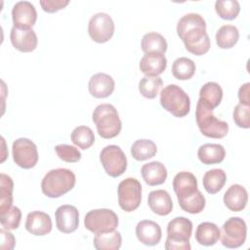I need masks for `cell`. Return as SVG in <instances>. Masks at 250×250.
I'll use <instances>...</instances> for the list:
<instances>
[{"instance_id":"6da1fadb","label":"cell","mask_w":250,"mask_h":250,"mask_svg":"<svg viewBox=\"0 0 250 250\" xmlns=\"http://www.w3.org/2000/svg\"><path fill=\"white\" fill-rule=\"evenodd\" d=\"M177 34L184 42L186 49L195 56H202L210 49L206 22L199 14L189 13L183 16L177 24Z\"/></svg>"},{"instance_id":"7a4b0ae2","label":"cell","mask_w":250,"mask_h":250,"mask_svg":"<svg viewBox=\"0 0 250 250\" xmlns=\"http://www.w3.org/2000/svg\"><path fill=\"white\" fill-rule=\"evenodd\" d=\"M76 183L74 173L66 168L50 170L41 182L42 192L50 198H58L70 191Z\"/></svg>"},{"instance_id":"3957f363","label":"cell","mask_w":250,"mask_h":250,"mask_svg":"<svg viewBox=\"0 0 250 250\" xmlns=\"http://www.w3.org/2000/svg\"><path fill=\"white\" fill-rule=\"evenodd\" d=\"M92 120L99 135L104 139H112L119 135L122 123L116 108L109 104H99L93 111Z\"/></svg>"},{"instance_id":"277c9868","label":"cell","mask_w":250,"mask_h":250,"mask_svg":"<svg viewBox=\"0 0 250 250\" xmlns=\"http://www.w3.org/2000/svg\"><path fill=\"white\" fill-rule=\"evenodd\" d=\"M192 223L186 217H176L168 223L166 250H189Z\"/></svg>"},{"instance_id":"5b68a950","label":"cell","mask_w":250,"mask_h":250,"mask_svg":"<svg viewBox=\"0 0 250 250\" xmlns=\"http://www.w3.org/2000/svg\"><path fill=\"white\" fill-rule=\"evenodd\" d=\"M195 119L199 131L202 135L213 139H222L229 132V125L226 121L218 119L213 114V109L197 102L195 109Z\"/></svg>"},{"instance_id":"8992f818","label":"cell","mask_w":250,"mask_h":250,"mask_svg":"<svg viewBox=\"0 0 250 250\" xmlns=\"http://www.w3.org/2000/svg\"><path fill=\"white\" fill-rule=\"evenodd\" d=\"M162 107L176 117H185L190 109V100L188 94L178 85L170 84L160 93Z\"/></svg>"},{"instance_id":"52a82bcc","label":"cell","mask_w":250,"mask_h":250,"mask_svg":"<svg viewBox=\"0 0 250 250\" xmlns=\"http://www.w3.org/2000/svg\"><path fill=\"white\" fill-rule=\"evenodd\" d=\"M84 226L95 234L112 231L118 226V217L112 210L107 208L91 210L84 218Z\"/></svg>"},{"instance_id":"ba28073f","label":"cell","mask_w":250,"mask_h":250,"mask_svg":"<svg viewBox=\"0 0 250 250\" xmlns=\"http://www.w3.org/2000/svg\"><path fill=\"white\" fill-rule=\"evenodd\" d=\"M247 227L243 219L231 217L228 219L220 229V238L222 244L227 248H238L246 240Z\"/></svg>"},{"instance_id":"9c48e42d","label":"cell","mask_w":250,"mask_h":250,"mask_svg":"<svg viewBox=\"0 0 250 250\" xmlns=\"http://www.w3.org/2000/svg\"><path fill=\"white\" fill-rule=\"evenodd\" d=\"M118 204L125 212L135 211L142 201V186L135 178L121 181L117 188Z\"/></svg>"},{"instance_id":"30bf717a","label":"cell","mask_w":250,"mask_h":250,"mask_svg":"<svg viewBox=\"0 0 250 250\" xmlns=\"http://www.w3.org/2000/svg\"><path fill=\"white\" fill-rule=\"evenodd\" d=\"M100 160L105 173L112 178L121 176L127 168L126 155L123 150L115 145L104 146L100 153Z\"/></svg>"},{"instance_id":"8fae6325","label":"cell","mask_w":250,"mask_h":250,"mask_svg":"<svg viewBox=\"0 0 250 250\" xmlns=\"http://www.w3.org/2000/svg\"><path fill=\"white\" fill-rule=\"evenodd\" d=\"M14 162L23 169L33 168L38 161L36 145L26 138H20L14 141L12 146Z\"/></svg>"},{"instance_id":"7c38bea8","label":"cell","mask_w":250,"mask_h":250,"mask_svg":"<svg viewBox=\"0 0 250 250\" xmlns=\"http://www.w3.org/2000/svg\"><path fill=\"white\" fill-rule=\"evenodd\" d=\"M88 33L97 43L107 42L114 33V22L106 13L95 14L89 21Z\"/></svg>"},{"instance_id":"4fadbf2b","label":"cell","mask_w":250,"mask_h":250,"mask_svg":"<svg viewBox=\"0 0 250 250\" xmlns=\"http://www.w3.org/2000/svg\"><path fill=\"white\" fill-rule=\"evenodd\" d=\"M14 26L19 29H31L37 20L35 7L28 1H19L12 9Z\"/></svg>"},{"instance_id":"5bb4252c","label":"cell","mask_w":250,"mask_h":250,"mask_svg":"<svg viewBox=\"0 0 250 250\" xmlns=\"http://www.w3.org/2000/svg\"><path fill=\"white\" fill-rule=\"evenodd\" d=\"M58 229L63 233H70L77 229L79 225V213L73 205H62L55 213Z\"/></svg>"},{"instance_id":"9a60e30c","label":"cell","mask_w":250,"mask_h":250,"mask_svg":"<svg viewBox=\"0 0 250 250\" xmlns=\"http://www.w3.org/2000/svg\"><path fill=\"white\" fill-rule=\"evenodd\" d=\"M10 39L12 45L22 53H29L36 49L38 39L35 31L31 29H19L12 27L10 32Z\"/></svg>"},{"instance_id":"2e32d148","label":"cell","mask_w":250,"mask_h":250,"mask_svg":"<svg viewBox=\"0 0 250 250\" xmlns=\"http://www.w3.org/2000/svg\"><path fill=\"white\" fill-rule=\"evenodd\" d=\"M136 235L143 244L154 246L161 240L162 230L157 223L150 220H143L136 227Z\"/></svg>"},{"instance_id":"e0dca14e","label":"cell","mask_w":250,"mask_h":250,"mask_svg":"<svg viewBox=\"0 0 250 250\" xmlns=\"http://www.w3.org/2000/svg\"><path fill=\"white\" fill-rule=\"evenodd\" d=\"M25 229L33 235H46L52 230L51 217L41 211H32L27 214L25 221Z\"/></svg>"},{"instance_id":"ac0fdd59","label":"cell","mask_w":250,"mask_h":250,"mask_svg":"<svg viewBox=\"0 0 250 250\" xmlns=\"http://www.w3.org/2000/svg\"><path fill=\"white\" fill-rule=\"evenodd\" d=\"M115 83L113 78L106 73L94 74L88 83V89L90 94L97 99L107 98L114 91Z\"/></svg>"},{"instance_id":"d6986e66","label":"cell","mask_w":250,"mask_h":250,"mask_svg":"<svg viewBox=\"0 0 250 250\" xmlns=\"http://www.w3.org/2000/svg\"><path fill=\"white\" fill-rule=\"evenodd\" d=\"M224 203L232 212L242 211L248 201V193L241 185H231L224 194Z\"/></svg>"},{"instance_id":"ffe728a7","label":"cell","mask_w":250,"mask_h":250,"mask_svg":"<svg viewBox=\"0 0 250 250\" xmlns=\"http://www.w3.org/2000/svg\"><path fill=\"white\" fill-rule=\"evenodd\" d=\"M140 70L148 77L160 75L167 66V59L164 54H146L140 61Z\"/></svg>"},{"instance_id":"44dd1931","label":"cell","mask_w":250,"mask_h":250,"mask_svg":"<svg viewBox=\"0 0 250 250\" xmlns=\"http://www.w3.org/2000/svg\"><path fill=\"white\" fill-rule=\"evenodd\" d=\"M147 204L150 210L159 216H167L173 209L172 198L164 189L150 191L147 196Z\"/></svg>"},{"instance_id":"7402d4cb","label":"cell","mask_w":250,"mask_h":250,"mask_svg":"<svg viewBox=\"0 0 250 250\" xmlns=\"http://www.w3.org/2000/svg\"><path fill=\"white\" fill-rule=\"evenodd\" d=\"M173 188L177 198L188 196L198 189L197 180L190 172H180L173 179Z\"/></svg>"},{"instance_id":"603a6c76","label":"cell","mask_w":250,"mask_h":250,"mask_svg":"<svg viewBox=\"0 0 250 250\" xmlns=\"http://www.w3.org/2000/svg\"><path fill=\"white\" fill-rule=\"evenodd\" d=\"M141 174L146 184L151 187L162 185L167 179V169L159 161H151L144 164Z\"/></svg>"},{"instance_id":"cb8c5ba5","label":"cell","mask_w":250,"mask_h":250,"mask_svg":"<svg viewBox=\"0 0 250 250\" xmlns=\"http://www.w3.org/2000/svg\"><path fill=\"white\" fill-rule=\"evenodd\" d=\"M197 156L205 165L221 163L226 156L225 147L219 144H204L199 146Z\"/></svg>"},{"instance_id":"d4e9b609","label":"cell","mask_w":250,"mask_h":250,"mask_svg":"<svg viewBox=\"0 0 250 250\" xmlns=\"http://www.w3.org/2000/svg\"><path fill=\"white\" fill-rule=\"evenodd\" d=\"M223 99V89L216 82L205 83L199 91V100L202 104L214 109L217 107Z\"/></svg>"},{"instance_id":"484cf974","label":"cell","mask_w":250,"mask_h":250,"mask_svg":"<svg viewBox=\"0 0 250 250\" xmlns=\"http://www.w3.org/2000/svg\"><path fill=\"white\" fill-rule=\"evenodd\" d=\"M220 238V229L211 222H203L197 226L195 230V239L200 245L212 246Z\"/></svg>"},{"instance_id":"4316f807","label":"cell","mask_w":250,"mask_h":250,"mask_svg":"<svg viewBox=\"0 0 250 250\" xmlns=\"http://www.w3.org/2000/svg\"><path fill=\"white\" fill-rule=\"evenodd\" d=\"M141 47L145 54H164L168 45L160 33L148 32L143 36Z\"/></svg>"},{"instance_id":"83f0119b","label":"cell","mask_w":250,"mask_h":250,"mask_svg":"<svg viewBox=\"0 0 250 250\" xmlns=\"http://www.w3.org/2000/svg\"><path fill=\"white\" fill-rule=\"evenodd\" d=\"M227 181L226 172L223 169H211L207 171L202 180L203 187L205 190L210 194H215L219 192L225 186Z\"/></svg>"},{"instance_id":"f1b7e54d","label":"cell","mask_w":250,"mask_h":250,"mask_svg":"<svg viewBox=\"0 0 250 250\" xmlns=\"http://www.w3.org/2000/svg\"><path fill=\"white\" fill-rule=\"evenodd\" d=\"M93 243L97 250H117L121 246L122 237L116 230L96 233Z\"/></svg>"},{"instance_id":"f546056e","label":"cell","mask_w":250,"mask_h":250,"mask_svg":"<svg viewBox=\"0 0 250 250\" xmlns=\"http://www.w3.org/2000/svg\"><path fill=\"white\" fill-rule=\"evenodd\" d=\"M239 39L238 28L232 24L221 26L216 33V43L221 49L232 48Z\"/></svg>"},{"instance_id":"4dcf8cb0","label":"cell","mask_w":250,"mask_h":250,"mask_svg":"<svg viewBox=\"0 0 250 250\" xmlns=\"http://www.w3.org/2000/svg\"><path fill=\"white\" fill-rule=\"evenodd\" d=\"M157 152V146L151 140L140 139L135 141L131 146V154L134 159L144 161L152 158Z\"/></svg>"},{"instance_id":"1f68e13d","label":"cell","mask_w":250,"mask_h":250,"mask_svg":"<svg viewBox=\"0 0 250 250\" xmlns=\"http://www.w3.org/2000/svg\"><path fill=\"white\" fill-rule=\"evenodd\" d=\"M178 202L180 207L189 214H198L202 212L206 204L205 197L199 189L188 196L178 198Z\"/></svg>"},{"instance_id":"d6a6232c","label":"cell","mask_w":250,"mask_h":250,"mask_svg":"<svg viewBox=\"0 0 250 250\" xmlns=\"http://www.w3.org/2000/svg\"><path fill=\"white\" fill-rule=\"evenodd\" d=\"M195 73V63L192 60L181 57L174 61L172 64V74L178 80H188Z\"/></svg>"},{"instance_id":"836d02e7","label":"cell","mask_w":250,"mask_h":250,"mask_svg":"<svg viewBox=\"0 0 250 250\" xmlns=\"http://www.w3.org/2000/svg\"><path fill=\"white\" fill-rule=\"evenodd\" d=\"M14 183L10 176L0 174V214L6 212L13 205Z\"/></svg>"},{"instance_id":"e575fe53","label":"cell","mask_w":250,"mask_h":250,"mask_svg":"<svg viewBox=\"0 0 250 250\" xmlns=\"http://www.w3.org/2000/svg\"><path fill=\"white\" fill-rule=\"evenodd\" d=\"M70 138L72 143L81 149H87L95 143L94 132L88 126H78L74 128Z\"/></svg>"},{"instance_id":"d590c367","label":"cell","mask_w":250,"mask_h":250,"mask_svg":"<svg viewBox=\"0 0 250 250\" xmlns=\"http://www.w3.org/2000/svg\"><path fill=\"white\" fill-rule=\"evenodd\" d=\"M163 85V81L159 76L143 77L139 82V91L143 97L146 99H154Z\"/></svg>"},{"instance_id":"8d00e7d4","label":"cell","mask_w":250,"mask_h":250,"mask_svg":"<svg viewBox=\"0 0 250 250\" xmlns=\"http://www.w3.org/2000/svg\"><path fill=\"white\" fill-rule=\"evenodd\" d=\"M215 10L220 18L231 21L238 16L240 5L236 0H217L215 2Z\"/></svg>"},{"instance_id":"74e56055","label":"cell","mask_w":250,"mask_h":250,"mask_svg":"<svg viewBox=\"0 0 250 250\" xmlns=\"http://www.w3.org/2000/svg\"><path fill=\"white\" fill-rule=\"evenodd\" d=\"M21 219V211L17 206H12L6 212L0 214V222L3 229L12 230L20 227Z\"/></svg>"},{"instance_id":"f35d334b","label":"cell","mask_w":250,"mask_h":250,"mask_svg":"<svg viewBox=\"0 0 250 250\" xmlns=\"http://www.w3.org/2000/svg\"><path fill=\"white\" fill-rule=\"evenodd\" d=\"M55 151L61 160L67 163H74L81 159V152L77 147L70 145H58L55 146Z\"/></svg>"},{"instance_id":"ab89813d","label":"cell","mask_w":250,"mask_h":250,"mask_svg":"<svg viewBox=\"0 0 250 250\" xmlns=\"http://www.w3.org/2000/svg\"><path fill=\"white\" fill-rule=\"evenodd\" d=\"M232 117L234 123L244 129H248L250 127V107L249 105H245L242 104H238L235 105L233 112H232Z\"/></svg>"},{"instance_id":"60d3db41","label":"cell","mask_w":250,"mask_h":250,"mask_svg":"<svg viewBox=\"0 0 250 250\" xmlns=\"http://www.w3.org/2000/svg\"><path fill=\"white\" fill-rule=\"evenodd\" d=\"M69 4L68 0H41L40 5L43 11L47 13H55L63 9Z\"/></svg>"},{"instance_id":"b9f144b4","label":"cell","mask_w":250,"mask_h":250,"mask_svg":"<svg viewBox=\"0 0 250 250\" xmlns=\"http://www.w3.org/2000/svg\"><path fill=\"white\" fill-rule=\"evenodd\" d=\"M0 235H1L0 248L3 250H13L16 244V239L14 234L10 232L8 229H5L2 228L0 229Z\"/></svg>"},{"instance_id":"7bdbcfd3","label":"cell","mask_w":250,"mask_h":250,"mask_svg":"<svg viewBox=\"0 0 250 250\" xmlns=\"http://www.w3.org/2000/svg\"><path fill=\"white\" fill-rule=\"evenodd\" d=\"M250 83L247 82L245 84H243L239 90H238V99L240 104H245V105H249L250 104V98H249V93H250Z\"/></svg>"}]
</instances>
